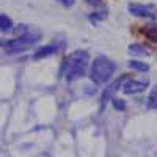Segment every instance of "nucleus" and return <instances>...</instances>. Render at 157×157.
<instances>
[{
    "label": "nucleus",
    "instance_id": "f257e3e1",
    "mask_svg": "<svg viewBox=\"0 0 157 157\" xmlns=\"http://www.w3.org/2000/svg\"><path fill=\"white\" fill-rule=\"evenodd\" d=\"M90 55L86 50H75L63 61L61 64V75L66 77L68 82H74L77 78H80L88 66Z\"/></svg>",
    "mask_w": 157,
    "mask_h": 157
},
{
    "label": "nucleus",
    "instance_id": "f03ea898",
    "mask_svg": "<svg viewBox=\"0 0 157 157\" xmlns=\"http://www.w3.org/2000/svg\"><path fill=\"white\" fill-rule=\"evenodd\" d=\"M113 72H115V63L112 60H109L107 57H98V58H94L93 64H91L90 77L94 83L102 85L110 80Z\"/></svg>",
    "mask_w": 157,
    "mask_h": 157
},
{
    "label": "nucleus",
    "instance_id": "7ed1b4c3",
    "mask_svg": "<svg viewBox=\"0 0 157 157\" xmlns=\"http://www.w3.org/2000/svg\"><path fill=\"white\" fill-rule=\"evenodd\" d=\"M39 41V35L38 33H24L22 36L19 38H14L11 41H6L5 43V52L10 55L13 54H21V52H25L27 49H30L35 43Z\"/></svg>",
    "mask_w": 157,
    "mask_h": 157
},
{
    "label": "nucleus",
    "instance_id": "20e7f679",
    "mask_svg": "<svg viewBox=\"0 0 157 157\" xmlns=\"http://www.w3.org/2000/svg\"><path fill=\"white\" fill-rule=\"evenodd\" d=\"M129 13L137 17L146 19H157V6L154 5H141V3H129Z\"/></svg>",
    "mask_w": 157,
    "mask_h": 157
},
{
    "label": "nucleus",
    "instance_id": "39448f33",
    "mask_svg": "<svg viewBox=\"0 0 157 157\" xmlns=\"http://www.w3.org/2000/svg\"><path fill=\"white\" fill-rule=\"evenodd\" d=\"M124 75L121 77V78H118V80H115V82H112L105 90H104V93H102V96H101V110H104V107H105V104L109 102V101H112V98H113V94L116 93V90L121 86V83H123V80H124Z\"/></svg>",
    "mask_w": 157,
    "mask_h": 157
},
{
    "label": "nucleus",
    "instance_id": "423d86ee",
    "mask_svg": "<svg viewBox=\"0 0 157 157\" xmlns=\"http://www.w3.org/2000/svg\"><path fill=\"white\" fill-rule=\"evenodd\" d=\"M148 86L146 82H137V80H127L123 85V93L124 94H135V93H141L145 91V88Z\"/></svg>",
    "mask_w": 157,
    "mask_h": 157
},
{
    "label": "nucleus",
    "instance_id": "0eeeda50",
    "mask_svg": "<svg viewBox=\"0 0 157 157\" xmlns=\"http://www.w3.org/2000/svg\"><path fill=\"white\" fill-rule=\"evenodd\" d=\"M57 50H58V46H54V44L46 46V47H41V49H38V50L35 52L33 58H36V60H39V58H46V57H49V55H54Z\"/></svg>",
    "mask_w": 157,
    "mask_h": 157
},
{
    "label": "nucleus",
    "instance_id": "6e6552de",
    "mask_svg": "<svg viewBox=\"0 0 157 157\" xmlns=\"http://www.w3.org/2000/svg\"><path fill=\"white\" fill-rule=\"evenodd\" d=\"M141 32L146 35V38H149L152 43H157V24H148L141 29Z\"/></svg>",
    "mask_w": 157,
    "mask_h": 157
},
{
    "label": "nucleus",
    "instance_id": "1a4fd4ad",
    "mask_svg": "<svg viewBox=\"0 0 157 157\" xmlns=\"http://www.w3.org/2000/svg\"><path fill=\"white\" fill-rule=\"evenodd\" d=\"M129 52L132 55H140V57H145V55H149V52L146 47H143L140 44H130L129 46Z\"/></svg>",
    "mask_w": 157,
    "mask_h": 157
},
{
    "label": "nucleus",
    "instance_id": "9d476101",
    "mask_svg": "<svg viewBox=\"0 0 157 157\" xmlns=\"http://www.w3.org/2000/svg\"><path fill=\"white\" fill-rule=\"evenodd\" d=\"M129 66L135 69V71H141V72H146L149 71V64L148 63H143V61H138V60H130L129 61Z\"/></svg>",
    "mask_w": 157,
    "mask_h": 157
},
{
    "label": "nucleus",
    "instance_id": "9b49d317",
    "mask_svg": "<svg viewBox=\"0 0 157 157\" xmlns=\"http://www.w3.org/2000/svg\"><path fill=\"white\" fill-rule=\"evenodd\" d=\"M13 29V21L5 16V14H0V30L2 32H10Z\"/></svg>",
    "mask_w": 157,
    "mask_h": 157
},
{
    "label": "nucleus",
    "instance_id": "f8f14e48",
    "mask_svg": "<svg viewBox=\"0 0 157 157\" xmlns=\"http://www.w3.org/2000/svg\"><path fill=\"white\" fill-rule=\"evenodd\" d=\"M148 107L149 109H157V85L148 96Z\"/></svg>",
    "mask_w": 157,
    "mask_h": 157
},
{
    "label": "nucleus",
    "instance_id": "ddd939ff",
    "mask_svg": "<svg viewBox=\"0 0 157 157\" xmlns=\"http://www.w3.org/2000/svg\"><path fill=\"white\" fill-rule=\"evenodd\" d=\"M112 104H113V107H115L116 110H121V112H124V110H126V102H124L123 99L112 98Z\"/></svg>",
    "mask_w": 157,
    "mask_h": 157
},
{
    "label": "nucleus",
    "instance_id": "4468645a",
    "mask_svg": "<svg viewBox=\"0 0 157 157\" xmlns=\"http://www.w3.org/2000/svg\"><path fill=\"white\" fill-rule=\"evenodd\" d=\"M105 16H107V13H102V14H98V11H94V14H91V16H90V21L96 22V21H101V19H104Z\"/></svg>",
    "mask_w": 157,
    "mask_h": 157
},
{
    "label": "nucleus",
    "instance_id": "2eb2a0df",
    "mask_svg": "<svg viewBox=\"0 0 157 157\" xmlns=\"http://www.w3.org/2000/svg\"><path fill=\"white\" fill-rule=\"evenodd\" d=\"M86 3L91 5V6H94V8H105V6H104V3L102 2H98V0H86Z\"/></svg>",
    "mask_w": 157,
    "mask_h": 157
},
{
    "label": "nucleus",
    "instance_id": "dca6fc26",
    "mask_svg": "<svg viewBox=\"0 0 157 157\" xmlns=\"http://www.w3.org/2000/svg\"><path fill=\"white\" fill-rule=\"evenodd\" d=\"M58 2H60L63 6H68V8H69V6H72V5H74L75 0H58Z\"/></svg>",
    "mask_w": 157,
    "mask_h": 157
},
{
    "label": "nucleus",
    "instance_id": "f3484780",
    "mask_svg": "<svg viewBox=\"0 0 157 157\" xmlns=\"http://www.w3.org/2000/svg\"><path fill=\"white\" fill-rule=\"evenodd\" d=\"M3 44H5V43H3V41H0V46H3Z\"/></svg>",
    "mask_w": 157,
    "mask_h": 157
}]
</instances>
